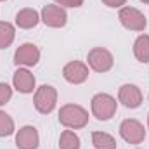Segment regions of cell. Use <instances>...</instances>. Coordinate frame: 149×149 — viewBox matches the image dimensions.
Masks as SVG:
<instances>
[{"instance_id": "obj_9", "label": "cell", "mask_w": 149, "mask_h": 149, "mask_svg": "<svg viewBox=\"0 0 149 149\" xmlns=\"http://www.w3.org/2000/svg\"><path fill=\"white\" fill-rule=\"evenodd\" d=\"M40 61V50L37 45L33 43H23L17 47V50L14 52V63L17 66H35Z\"/></svg>"}, {"instance_id": "obj_1", "label": "cell", "mask_w": 149, "mask_h": 149, "mask_svg": "<svg viewBox=\"0 0 149 149\" xmlns=\"http://www.w3.org/2000/svg\"><path fill=\"white\" fill-rule=\"evenodd\" d=\"M59 121L70 130H78L88 123V113L78 104H64L59 111Z\"/></svg>"}, {"instance_id": "obj_16", "label": "cell", "mask_w": 149, "mask_h": 149, "mask_svg": "<svg viewBox=\"0 0 149 149\" xmlns=\"http://www.w3.org/2000/svg\"><path fill=\"white\" fill-rule=\"evenodd\" d=\"M59 149H80V137L73 130H64L59 137Z\"/></svg>"}, {"instance_id": "obj_4", "label": "cell", "mask_w": 149, "mask_h": 149, "mask_svg": "<svg viewBox=\"0 0 149 149\" xmlns=\"http://www.w3.org/2000/svg\"><path fill=\"white\" fill-rule=\"evenodd\" d=\"M118 19L130 31H144V28L148 26L146 16L135 7H121L120 14H118Z\"/></svg>"}, {"instance_id": "obj_20", "label": "cell", "mask_w": 149, "mask_h": 149, "mask_svg": "<svg viewBox=\"0 0 149 149\" xmlns=\"http://www.w3.org/2000/svg\"><path fill=\"white\" fill-rule=\"evenodd\" d=\"M54 2L61 7H81L83 5V0H54Z\"/></svg>"}, {"instance_id": "obj_5", "label": "cell", "mask_w": 149, "mask_h": 149, "mask_svg": "<svg viewBox=\"0 0 149 149\" xmlns=\"http://www.w3.org/2000/svg\"><path fill=\"white\" fill-rule=\"evenodd\" d=\"M87 61H88V66H90L94 71H97V73H106V71H109L113 68V64H114L113 54L108 49H104V47H95V49H92V50L88 52V56H87Z\"/></svg>"}, {"instance_id": "obj_24", "label": "cell", "mask_w": 149, "mask_h": 149, "mask_svg": "<svg viewBox=\"0 0 149 149\" xmlns=\"http://www.w3.org/2000/svg\"><path fill=\"white\" fill-rule=\"evenodd\" d=\"M0 2H3V0H0Z\"/></svg>"}, {"instance_id": "obj_10", "label": "cell", "mask_w": 149, "mask_h": 149, "mask_svg": "<svg viewBox=\"0 0 149 149\" xmlns=\"http://www.w3.org/2000/svg\"><path fill=\"white\" fill-rule=\"evenodd\" d=\"M63 76L66 81L78 85V83H83L87 78H88V66L83 64L81 61H71L64 66L63 70Z\"/></svg>"}, {"instance_id": "obj_22", "label": "cell", "mask_w": 149, "mask_h": 149, "mask_svg": "<svg viewBox=\"0 0 149 149\" xmlns=\"http://www.w3.org/2000/svg\"><path fill=\"white\" fill-rule=\"evenodd\" d=\"M141 2H144V3H149V0H141Z\"/></svg>"}, {"instance_id": "obj_23", "label": "cell", "mask_w": 149, "mask_h": 149, "mask_svg": "<svg viewBox=\"0 0 149 149\" xmlns=\"http://www.w3.org/2000/svg\"><path fill=\"white\" fill-rule=\"evenodd\" d=\"M148 127H149V116H148Z\"/></svg>"}, {"instance_id": "obj_3", "label": "cell", "mask_w": 149, "mask_h": 149, "mask_svg": "<svg viewBox=\"0 0 149 149\" xmlns=\"http://www.w3.org/2000/svg\"><path fill=\"white\" fill-rule=\"evenodd\" d=\"M56 102H57V90L52 85H42L37 88L33 104L38 113H42V114L52 113L56 108Z\"/></svg>"}, {"instance_id": "obj_6", "label": "cell", "mask_w": 149, "mask_h": 149, "mask_svg": "<svg viewBox=\"0 0 149 149\" xmlns=\"http://www.w3.org/2000/svg\"><path fill=\"white\" fill-rule=\"evenodd\" d=\"M120 135L128 142V144H141L144 139H146V128L141 121L134 120V118H128L125 121H121L120 125Z\"/></svg>"}, {"instance_id": "obj_2", "label": "cell", "mask_w": 149, "mask_h": 149, "mask_svg": "<svg viewBox=\"0 0 149 149\" xmlns=\"http://www.w3.org/2000/svg\"><path fill=\"white\" fill-rule=\"evenodd\" d=\"M116 108H118V102L109 94H95L92 97V113L101 121L111 120L116 113Z\"/></svg>"}, {"instance_id": "obj_14", "label": "cell", "mask_w": 149, "mask_h": 149, "mask_svg": "<svg viewBox=\"0 0 149 149\" xmlns=\"http://www.w3.org/2000/svg\"><path fill=\"white\" fill-rule=\"evenodd\" d=\"M134 56L141 63H149V35H141L134 43Z\"/></svg>"}, {"instance_id": "obj_7", "label": "cell", "mask_w": 149, "mask_h": 149, "mask_svg": "<svg viewBox=\"0 0 149 149\" xmlns=\"http://www.w3.org/2000/svg\"><path fill=\"white\" fill-rule=\"evenodd\" d=\"M40 19L50 28H63L68 21V14H66L64 7H61L57 3H47L42 9Z\"/></svg>"}, {"instance_id": "obj_13", "label": "cell", "mask_w": 149, "mask_h": 149, "mask_svg": "<svg viewBox=\"0 0 149 149\" xmlns=\"http://www.w3.org/2000/svg\"><path fill=\"white\" fill-rule=\"evenodd\" d=\"M40 21V14L35 9H21L16 14V24L23 30H31L35 28Z\"/></svg>"}, {"instance_id": "obj_12", "label": "cell", "mask_w": 149, "mask_h": 149, "mask_svg": "<svg viewBox=\"0 0 149 149\" xmlns=\"http://www.w3.org/2000/svg\"><path fill=\"white\" fill-rule=\"evenodd\" d=\"M12 83H14V87L21 94H31L35 90V76L30 73L28 70H24V68H19L14 73Z\"/></svg>"}, {"instance_id": "obj_17", "label": "cell", "mask_w": 149, "mask_h": 149, "mask_svg": "<svg viewBox=\"0 0 149 149\" xmlns=\"http://www.w3.org/2000/svg\"><path fill=\"white\" fill-rule=\"evenodd\" d=\"M14 26L10 23H3L0 21V49H7L12 42H14Z\"/></svg>"}, {"instance_id": "obj_15", "label": "cell", "mask_w": 149, "mask_h": 149, "mask_svg": "<svg viewBox=\"0 0 149 149\" xmlns=\"http://www.w3.org/2000/svg\"><path fill=\"white\" fill-rule=\"evenodd\" d=\"M92 144L95 149H116L114 137L106 132H94L92 134Z\"/></svg>"}, {"instance_id": "obj_18", "label": "cell", "mask_w": 149, "mask_h": 149, "mask_svg": "<svg viewBox=\"0 0 149 149\" xmlns=\"http://www.w3.org/2000/svg\"><path fill=\"white\" fill-rule=\"evenodd\" d=\"M14 134V120L7 113L0 111V137H7Z\"/></svg>"}, {"instance_id": "obj_19", "label": "cell", "mask_w": 149, "mask_h": 149, "mask_svg": "<svg viewBox=\"0 0 149 149\" xmlns=\"http://www.w3.org/2000/svg\"><path fill=\"white\" fill-rule=\"evenodd\" d=\"M12 97V88L7 83H0V106L7 104Z\"/></svg>"}, {"instance_id": "obj_21", "label": "cell", "mask_w": 149, "mask_h": 149, "mask_svg": "<svg viewBox=\"0 0 149 149\" xmlns=\"http://www.w3.org/2000/svg\"><path fill=\"white\" fill-rule=\"evenodd\" d=\"M108 7H121V5H125V2L127 0H102Z\"/></svg>"}, {"instance_id": "obj_11", "label": "cell", "mask_w": 149, "mask_h": 149, "mask_svg": "<svg viewBox=\"0 0 149 149\" xmlns=\"http://www.w3.org/2000/svg\"><path fill=\"white\" fill-rule=\"evenodd\" d=\"M38 144H40L38 132L31 125L19 128V132L16 134V146L19 149H37Z\"/></svg>"}, {"instance_id": "obj_8", "label": "cell", "mask_w": 149, "mask_h": 149, "mask_svg": "<svg viewBox=\"0 0 149 149\" xmlns=\"http://www.w3.org/2000/svg\"><path fill=\"white\" fill-rule=\"evenodd\" d=\"M118 101H120L125 108L135 109V108H139L141 102H142V92H141V88H139L137 85H134V83H125V85H121L120 90H118Z\"/></svg>"}]
</instances>
